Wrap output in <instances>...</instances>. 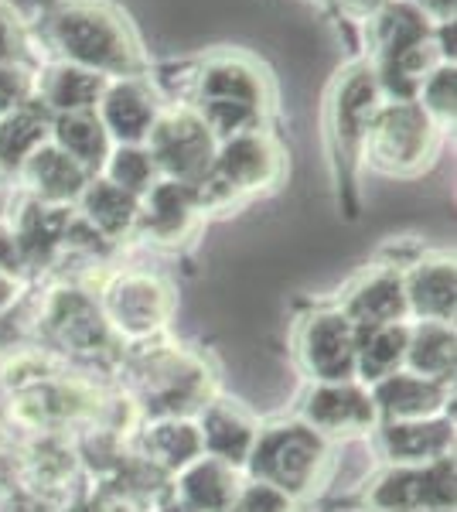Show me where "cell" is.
<instances>
[{"instance_id": "603a6c76", "label": "cell", "mask_w": 457, "mask_h": 512, "mask_svg": "<svg viewBox=\"0 0 457 512\" xmlns=\"http://www.w3.org/2000/svg\"><path fill=\"white\" fill-rule=\"evenodd\" d=\"M137 458L161 475H178L181 468L202 458V434L188 417H154L137 431Z\"/></svg>"}, {"instance_id": "484cf974", "label": "cell", "mask_w": 457, "mask_h": 512, "mask_svg": "<svg viewBox=\"0 0 457 512\" xmlns=\"http://www.w3.org/2000/svg\"><path fill=\"white\" fill-rule=\"evenodd\" d=\"M76 212H79L82 222H89L99 236L110 239V243L116 246V243H123V239L134 236L140 198L123 192V188H116L113 181L93 175L89 178V185L82 188Z\"/></svg>"}, {"instance_id": "3957f363", "label": "cell", "mask_w": 457, "mask_h": 512, "mask_svg": "<svg viewBox=\"0 0 457 512\" xmlns=\"http://www.w3.org/2000/svg\"><path fill=\"white\" fill-rule=\"evenodd\" d=\"M151 82L157 93L174 103H239L260 110L263 117H270L273 99H277L267 65L246 52H232V48H215V52L178 65H154Z\"/></svg>"}, {"instance_id": "44dd1931", "label": "cell", "mask_w": 457, "mask_h": 512, "mask_svg": "<svg viewBox=\"0 0 457 512\" xmlns=\"http://www.w3.org/2000/svg\"><path fill=\"white\" fill-rule=\"evenodd\" d=\"M338 311L355 328H379V325H396V321H410V315H406V297H403V270L396 267L369 270L348 291Z\"/></svg>"}, {"instance_id": "5b68a950", "label": "cell", "mask_w": 457, "mask_h": 512, "mask_svg": "<svg viewBox=\"0 0 457 512\" xmlns=\"http://www.w3.org/2000/svg\"><path fill=\"white\" fill-rule=\"evenodd\" d=\"M130 386L154 417H191L209 407L212 376L205 362L181 349H151V342L130 345Z\"/></svg>"}, {"instance_id": "60d3db41", "label": "cell", "mask_w": 457, "mask_h": 512, "mask_svg": "<svg viewBox=\"0 0 457 512\" xmlns=\"http://www.w3.org/2000/svg\"><path fill=\"white\" fill-rule=\"evenodd\" d=\"M314 4H318V7H321V11H324V14H328V0H314Z\"/></svg>"}, {"instance_id": "83f0119b", "label": "cell", "mask_w": 457, "mask_h": 512, "mask_svg": "<svg viewBox=\"0 0 457 512\" xmlns=\"http://www.w3.org/2000/svg\"><path fill=\"white\" fill-rule=\"evenodd\" d=\"M48 130H52V113L38 99L0 117V171L18 175L21 164L48 140Z\"/></svg>"}, {"instance_id": "6da1fadb", "label": "cell", "mask_w": 457, "mask_h": 512, "mask_svg": "<svg viewBox=\"0 0 457 512\" xmlns=\"http://www.w3.org/2000/svg\"><path fill=\"white\" fill-rule=\"evenodd\" d=\"M35 35L48 59L79 65L106 79H151L134 24L113 0H41Z\"/></svg>"}, {"instance_id": "74e56055", "label": "cell", "mask_w": 457, "mask_h": 512, "mask_svg": "<svg viewBox=\"0 0 457 512\" xmlns=\"http://www.w3.org/2000/svg\"><path fill=\"white\" fill-rule=\"evenodd\" d=\"M0 270H4V274H11V277H18V280H24L31 274L28 260H24V253H21L18 236H14V229H11V222H7V219H0Z\"/></svg>"}, {"instance_id": "ffe728a7", "label": "cell", "mask_w": 457, "mask_h": 512, "mask_svg": "<svg viewBox=\"0 0 457 512\" xmlns=\"http://www.w3.org/2000/svg\"><path fill=\"white\" fill-rule=\"evenodd\" d=\"M106 76H96L79 65L48 59L35 72V99L52 117L62 113H96V103L106 89Z\"/></svg>"}, {"instance_id": "9c48e42d", "label": "cell", "mask_w": 457, "mask_h": 512, "mask_svg": "<svg viewBox=\"0 0 457 512\" xmlns=\"http://www.w3.org/2000/svg\"><path fill=\"white\" fill-rule=\"evenodd\" d=\"M324 465H328V441L307 424H280L260 431L246 461L256 482H267L290 499L311 492Z\"/></svg>"}, {"instance_id": "d6a6232c", "label": "cell", "mask_w": 457, "mask_h": 512, "mask_svg": "<svg viewBox=\"0 0 457 512\" xmlns=\"http://www.w3.org/2000/svg\"><path fill=\"white\" fill-rule=\"evenodd\" d=\"M48 62V52L41 48L35 24L21 21L7 0H0V65H28L38 72V65Z\"/></svg>"}, {"instance_id": "1f68e13d", "label": "cell", "mask_w": 457, "mask_h": 512, "mask_svg": "<svg viewBox=\"0 0 457 512\" xmlns=\"http://www.w3.org/2000/svg\"><path fill=\"white\" fill-rule=\"evenodd\" d=\"M99 178L113 181L116 188H123V192L140 198V195L151 192V185L157 181V168H154L151 154H147V147L113 144L110 158H106L103 168H99Z\"/></svg>"}, {"instance_id": "f546056e", "label": "cell", "mask_w": 457, "mask_h": 512, "mask_svg": "<svg viewBox=\"0 0 457 512\" xmlns=\"http://www.w3.org/2000/svg\"><path fill=\"white\" fill-rule=\"evenodd\" d=\"M403 366L423 379L451 386L454 383V325H437V321H417V325H410Z\"/></svg>"}, {"instance_id": "7402d4cb", "label": "cell", "mask_w": 457, "mask_h": 512, "mask_svg": "<svg viewBox=\"0 0 457 512\" xmlns=\"http://www.w3.org/2000/svg\"><path fill=\"white\" fill-rule=\"evenodd\" d=\"M372 403L379 410V420H430L444 414L447 383L423 379L410 369H396L393 376L369 386Z\"/></svg>"}, {"instance_id": "ac0fdd59", "label": "cell", "mask_w": 457, "mask_h": 512, "mask_svg": "<svg viewBox=\"0 0 457 512\" xmlns=\"http://www.w3.org/2000/svg\"><path fill=\"white\" fill-rule=\"evenodd\" d=\"M454 256L430 253L403 270V297L406 315L417 321H454Z\"/></svg>"}, {"instance_id": "d590c367", "label": "cell", "mask_w": 457, "mask_h": 512, "mask_svg": "<svg viewBox=\"0 0 457 512\" xmlns=\"http://www.w3.org/2000/svg\"><path fill=\"white\" fill-rule=\"evenodd\" d=\"M232 512H294V499L280 489H273V485L253 478V482L239 489Z\"/></svg>"}, {"instance_id": "30bf717a", "label": "cell", "mask_w": 457, "mask_h": 512, "mask_svg": "<svg viewBox=\"0 0 457 512\" xmlns=\"http://www.w3.org/2000/svg\"><path fill=\"white\" fill-rule=\"evenodd\" d=\"M144 147L157 168V178L178 181V185H195L209 171L219 140L212 137V130L205 127L202 113L195 106L164 99Z\"/></svg>"}, {"instance_id": "9a60e30c", "label": "cell", "mask_w": 457, "mask_h": 512, "mask_svg": "<svg viewBox=\"0 0 457 512\" xmlns=\"http://www.w3.org/2000/svg\"><path fill=\"white\" fill-rule=\"evenodd\" d=\"M164 96L157 93L151 79H110L96 103V120L103 123L113 144H140L144 147Z\"/></svg>"}, {"instance_id": "8d00e7d4", "label": "cell", "mask_w": 457, "mask_h": 512, "mask_svg": "<svg viewBox=\"0 0 457 512\" xmlns=\"http://www.w3.org/2000/svg\"><path fill=\"white\" fill-rule=\"evenodd\" d=\"M386 0H328V18H335L342 28L348 31V45H352V55L359 48V28L369 14H376Z\"/></svg>"}, {"instance_id": "836d02e7", "label": "cell", "mask_w": 457, "mask_h": 512, "mask_svg": "<svg viewBox=\"0 0 457 512\" xmlns=\"http://www.w3.org/2000/svg\"><path fill=\"white\" fill-rule=\"evenodd\" d=\"M413 103L447 134L454 127V110H457V65L454 62L434 65L427 72V79L420 82V93Z\"/></svg>"}, {"instance_id": "d6986e66", "label": "cell", "mask_w": 457, "mask_h": 512, "mask_svg": "<svg viewBox=\"0 0 457 512\" xmlns=\"http://www.w3.org/2000/svg\"><path fill=\"white\" fill-rule=\"evenodd\" d=\"M21 181L24 195L38 198V202H52V205H76L82 188L89 185V171L69 158L65 151H58L52 140L38 147L28 161L21 164V171L14 175Z\"/></svg>"}, {"instance_id": "4316f807", "label": "cell", "mask_w": 457, "mask_h": 512, "mask_svg": "<svg viewBox=\"0 0 457 512\" xmlns=\"http://www.w3.org/2000/svg\"><path fill=\"white\" fill-rule=\"evenodd\" d=\"M198 434H202V454L226 461L232 468H246L249 451H253L260 431L232 403H209L202 410V420H198Z\"/></svg>"}, {"instance_id": "cb8c5ba5", "label": "cell", "mask_w": 457, "mask_h": 512, "mask_svg": "<svg viewBox=\"0 0 457 512\" xmlns=\"http://www.w3.org/2000/svg\"><path fill=\"white\" fill-rule=\"evenodd\" d=\"M379 444L393 465H430V461L451 458L454 427L444 417L389 420L379 427Z\"/></svg>"}, {"instance_id": "8fae6325", "label": "cell", "mask_w": 457, "mask_h": 512, "mask_svg": "<svg viewBox=\"0 0 457 512\" xmlns=\"http://www.w3.org/2000/svg\"><path fill=\"white\" fill-rule=\"evenodd\" d=\"M372 512H454V458L393 465L365 492Z\"/></svg>"}, {"instance_id": "ab89813d", "label": "cell", "mask_w": 457, "mask_h": 512, "mask_svg": "<svg viewBox=\"0 0 457 512\" xmlns=\"http://www.w3.org/2000/svg\"><path fill=\"white\" fill-rule=\"evenodd\" d=\"M21 291H24V280L0 270V318H4L7 311H14V304L21 301Z\"/></svg>"}, {"instance_id": "8992f818", "label": "cell", "mask_w": 457, "mask_h": 512, "mask_svg": "<svg viewBox=\"0 0 457 512\" xmlns=\"http://www.w3.org/2000/svg\"><path fill=\"white\" fill-rule=\"evenodd\" d=\"M440 140H444V130L417 103L382 99L372 117L369 137H365L362 164L389 178H417L437 161Z\"/></svg>"}, {"instance_id": "5bb4252c", "label": "cell", "mask_w": 457, "mask_h": 512, "mask_svg": "<svg viewBox=\"0 0 457 512\" xmlns=\"http://www.w3.org/2000/svg\"><path fill=\"white\" fill-rule=\"evenodd\" d=\"M304 424L328 437H359L376 431L379 410L372 403L369 386L345 379V383H318L304 403Z\"/></svg>"}, {"instance_id": "ba28073f", "label": "cell", "mask_w": 457, "mask_h": 512, "mask_svg": "<svg viewBox=\"0 0 457 512\" xmlns=\"http://www.w3.org/2000/svg\"><path fill=\"white\" fill-rule=\"evenodd\" d=\"M38 332L48 352L72 359H116L123 345L116 342L96 294L76 284H58L38 301Z\"/></svg>"}, {"instance_id": "2e32d148", "label": "cell", "mask_w": 457, "mask_h": 512, "mask_svg": "<svg viewBox=\"0 0 457 512\" xmlns=\"http://www.w3.org/2000/svg\"><path fill=\"white\" fill-rule=\"evenodd\" d=\"M430 41H434V24L417 7L406 0H386L376 14L362 21L355 55H365L369 62H389Z\"/></svg>"}, {"instance_id": "4fadbf2b", "label": "cell", "mask_w": 457, "mask_h": 512, "mask_svg": "<svg viewBox=\"0 0 457 512\" xmlns=\"http://www.w3.org/2000/svg\"><path fill=\"white\" fill-rule=\"evenodd\" d=\"M205 216L198 212L195 198H191L188 185L178 181L157 178L151 192L140 195V212H137V239H147L164 250H178L181 243L198 236Z\"/></svg>"}, {"instance_id": "b9f144b4", "label": "cell", "mask_w": 457, "mask_h": 512, "mask_svg": "<svg viewBox=\"0 0 457 512\" xmlns=\"http://www.w3.org/2000/svg\"><path fill=\"white\" fill-rule=\"evenodd\" d=\"M0 512H4V509H0Z\"/></svg>"}, {"instance_id": "4dcf8cb0", "label": "cell", "mask_w": 457, "mask_h": 512, "mask_svg": "<svg viewBox=\"0 0 457 512\" xmlns=\"http://www.w3.org/2000/svg\"><path fill=\"white\" fill-rule=\"evenodd\" d=\"M406 338H410V325L396 321V325L379 328H359V352H355V376L365 383H379V379L393 376L403 369L406 359Z\"/></svg>"}, {"instance_id": "e575fe53", "label": "cell", "mask_w": 457, "mask_h": 512, "mask_svg": "<svg viewBox=\"0 0 457 512\" xmlns=\"http://www.w3.org/2000/svg\"><path fill=\"white\" fill-rule=\"evenodd\" d=\"M35 99V69L28 65H0V117L21 110Z\"/></svg>"}, {"instance_id": "7a4b0ae2", "label": "cell", "mask_w": 457, "mask_h": 512, "mask_svg": "<svg viewBox=\"0 0 457 512\" xmlns=\"http://www.w3.org/2000/svg\"><path fill=\"white\" fill-rule=\"evenodd\" d=\"M382 106V93L372 62L365 55H352L335 72L328 93H324V144H328L331 175H335L338 202L348 216H355V188H359L365 137H369L372 117Z\"/></svg>"}, {"instance_id": "d4e9b609", "label": "cell", "mask_w": 457, "mask_h": 512, "mask_svg": "<svg viewBox=\"0 0 457 512\" xmlns=\"http://www.w3.org/2000/svg\"><path fill=\"white\" fill-rule=\"evenodd\" d=\"M239 489V468L209 454L195 458L174 478V499L191 512H232Z\"/></svg>"}, {"instance_id": "f35d334b", "label": "cell", "mask_w": 457, "mask_h": 512, "mask_svg": "<svg viewBox=\"0 0 457 512\" xmlns=\"http://www.w3.org/2000/svg\"><path fill=\"white\" fill-rule=\"evenodd\" d=\"M406 4L417 7L434 28L437 24H454V18H457V0H406Z\"/></svg>"}, {"instance_id": "e0dca14e", "label": "cell", "mask_w": 457, "mask_h": 512, "mask_svg": "<svg viewBox=\"0 0 457 512\" xmlns=\"http://www.w3.org/2000/svg\"><path fill=\"white\" fill-rule=\"evenodd\" d=\"M72 216H76V205H52V202H38L31 195H21L18 212H11L7 222H11L14 236H18L28 270L55 267L58 256H62Z\"/></svg>"}, {"instance_id": "7c38bea8", "label": "cell", "mask_w": 457, "mask_h": 512, "mask_svg": "<svg viewBox=\"0 0 457 512\" xmlns=\"http://www.w3.org/2000/svg\"><path fill=\"white\" fill-rule=\"evenodd\" d=\"M359 328L342 311H318L297 332V359L314 383H345L355 379Z\"/></svg>"}, {"instance_id": "277c9868", "label": "cell", "mask_w": 457, "mask_h": 512, "mask_svg": "<svg viewBox=\"0 0 457 512\" xmlns=\"http://www.w3.org/2000/svg\"><path fill=\"white\" fill-rule=\"evenodd\" d=\"M284 171H287L284 144H280L270 127H260V130H249V134L222 140L215 147L209 171L188 188L198 212L212 216V212H229L232 205L277 188L284 181Z\"/></svg>"}, {"instance_id": "f1b7e54d", "label": "cell", "mask_w": 457, "mask_h": 512, "mask_svg": "<svg viewBox=\"0 0 457 512\" xmlns=\"http://www.w3.org/2000/svg\"><path fill=\"white\" fill-rule=\"evenodd\" d=\"M48 140H52L58 151L69 154L76 164H82L89 175H99L103 161L113 151V140L106 137L96 113H62V117H52Z\"/></svg>"}, {"instance_id": "52a82bcc", "label": "cell", "mask_w": 457, "mask_h": 512, "mask_svg": "<svg viewBox=\"0 0 457 512\" xmlns=\"http://www.w3.org/2000/svg\"><path fill=\"white\" fill-rule=\"evenodd\" d=\"M99 311L120 345H144L168 328L174 315V291L151 270H116L96 294Z\"/></svg>"}]
</instances>
